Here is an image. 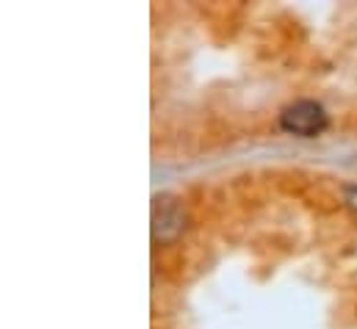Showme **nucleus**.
I'll list each match as a JSON object with an SVG mask.
<instances>
[{
	"mask_svg": "<svg viewBox=\"0 0 357 329\" xmlns=\"http://www.w3.org/2000/svg\"><path fill=\"white\" fill-rule=\"evenodd\" d=\"M280 128L285 133H294V136H302V139H310L316 133H321L327 128V114L319 102L313 100H296L291 105L282 108L280 114Z\"/></svg>",
	"mask_w": 357,
	"mask_h": 329,
	"instance_id": "nucleus-1",
	"label": "nucleus"
},
{
	"mask_svg": "<svg viewBox=\"0 0 357 329\" xmlns=\"http://www.w3.org/2000/svg\"><path fill=\"white\" fill-rule=\"evenodd\" d=\"M183 230H185V211L180 199L172 194H158L153 199V238L158 244H169Z\"/></svg>",
	"mask_w": 357,
	"mask_h": 329,
	"instance_id": "nucleus-2",
	"label": "nucleus"
},
{
	"mask_svg": "<svg viewBox=\"0 0 357 329\" xmlns=\"http://www.w3.org/2000/svg\"><path fill=\"white\" fill-rule=\"evenodd\" d=\"M344 199H347V205H349L352 211H357V185H347V188H344Z\"/></svg>",
	"mask_w": 357,
	"mask_h": 329,
	"instance_id": "nucleus-3",
	"label": "nucleus"
}]
</instances>
